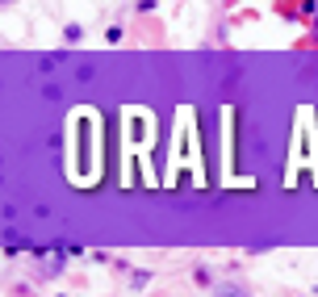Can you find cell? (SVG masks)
I'll use <instances>...</instances> for the list:
<instances>
[{"label": "cell", "instance_id": "1", "mask_svg": "<svg viewBox=\"0 0 318 297\" xmlns=\"http://www.w3.org/2000/svg\"><path fill=\"white\" fill-rule=\"evenodd\" d=\"M218 297H247L239 284H218Z\"/></svg>", "mask_w": 318, "mask_h": 297}]
</instances>
